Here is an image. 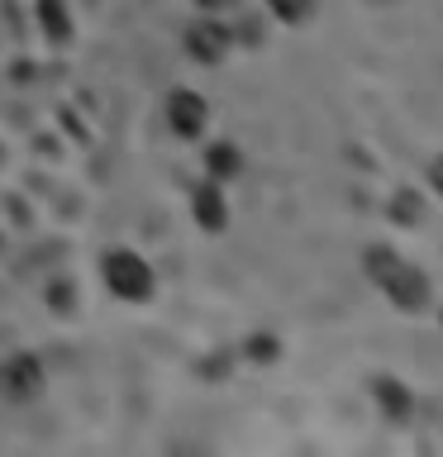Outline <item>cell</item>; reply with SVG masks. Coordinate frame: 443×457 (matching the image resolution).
Listing matches in <instances>:
<instances>
[{"mask_svg":"<svg viewBox=\"0 0 443 457\" xmlns=\"http://www.w3.org/2000/svg\"><path fill=\"white\" fill-rule=\"evenodd\" d=\"M100 271H105L110 295L129 300V305L148 300V295H153V286H157L153 267H148V257H138L134 248H114V253H105V262H100Z\"/></svg>","mask_w":443,"mask_h":457,"instance_id":"cell-1","label":"cell"},{"mask_svg":"<svg viewBox=\"0 0 443 457\" xmlns=\"http://www.w3.org/2000/svg\"><path fill=\"white\" fill-rule=\"evenodd\" d=\"M381 291H386V300H391L396 310L420 314V310H429V300H434V281H429L420 267H410L405 257H400V267L381 281Z\"/></svg>","mask_w":443,"mask_h":457,"instance_id":"cell-2","label":"cell"},{"mask_svg":"<svg viewBox=\"0 0 443 457\" xmlns=\"http://www.w3.org/2000/svg\"><path fill=\"white\" fill-rule=\"evenodd\" d=\"M429 186L443 195V157H434V162H429Z\"/></svg>","mask_w":443,"mask_h":457,"instance_id":"cell-15","label":"cell"},{"mask_svg":"<svg viewBox=\"0 0 443 457\" xmlns=\"http://www.w3.org/2000/svg\"><path fill=\"white\" fill-rule=\"evenodd\" d=\"M229 48H234V34H229V29L214 20V14H205V20H196L191 29H186V53H191L200 67L224 62Z\"/></svg>","mask_w":443,"mask_h":457,"instance_id":"cell-5","label":"cell"},{"mask_svg":"<svg viewBox=\"0 0 443 457\" xmlns=\"http://www.w3.org/2000/svg\"><path fill=\"white\" fill-rule=\"evenodd\" d=\"M191 214H196V224L205 228V234H224L229 228V205H224V186L220 181H200L196 191H191Z\"/></svg>","mask_w":443,"mask_h":457,"instance_id":"cell-6","label":"cell"},{"mask_svg":"<svg viewBox=\"0 0 443 457\" xmlns=\"http://www.w3.org/2000/svg\"><path fill=\"white\" fill-rule=\"evenodd\" d=\"M38 24L48 29L53 43H67V38H71V20H67V5H63V0H38Z\"/></svg>","mask_w":443,"mask_h":457,"instance_id":"cell-10","label":"cell"},{"mask_svg":"<svg viewBox=\"0 0 443 457\" xmlns=\"http://www.w3.org/2000/svg\"><path fill=\"white\" fill-rule=\"evenodd\" d=\"M43 391V367L34 353H14L0 362V395L14 400V405H24V400H34Z\"/></svg>","mask_w":443,"mask_h":457,"instance_id":"cell-4","label":"cell"},{"mask_svg":"<svg viewBox=\"0 0 443 457\" xmlns=\"http://www.w3.org/2000/svg\"><path fill=\"white\" fill-rule=\"evenodd\" d=\"M372 400H377L381 414H386V420H396V424H405L410 410H414V395L405 391V381H396V377H377V381H372Z\"/></svg>","mask_w":443,"mask_h":457,"instance_id":"cell-7","label":"cell"},{"mask_svg":"<svg viewBox=\"0 0 443 457\" xmlns=\"http://www.w3.org/2000/svg\"><path fill=\"white\" fill-rule=\"evenodd\" d=\"M200 14H229V10H238L243 0H196Z\"/></svg>","mask_w":443,"mask_h":457,"instance_id":"cell-14","label":"cell"},{"mask_svg":"<svg viewBox=\"0 0 443 457\" xmlns=\"http://www.w3.org/2000/svg\"><path fill=\"white\" fill-rule=\"evenodd\" d=\"M267 10L277 14L281 24H305L314 14V0H267Z\"/></svg>","mask_w":443,"mask_h":457,"instance_id":"cell-12","label":"cell"},{"mask_svg":"<svg viewBox=\"0 0 443 457\" xmlns=\"http://www.w3.org/2000/svg\"><path fill=\"white\" fill-rule=\"evenodd\" d=\"M210 124V100L200 91H186V86H177V91L167 96V129L186 143H196L200 134H205Z\"/></svg>","mask_w":443,"mask_h":457,"instance_id":"cell-3","label":"cell"},{"mask_svg":"<svg viewBox=\"0 0 443 457\" xmlns=\"http://www.w3.org/2000/svg\"><path fill=\"white\" fill-rule=\"evenodd\" d=\"M243 353H248L253 362H277V357H281V343L272 338V334H253L248 343H243Z\"/></svg>","mask_w":443,"mask_h":457,"instance_id":"cell-13","label":"cell"},{"mask_svg":"<svg viewBox=\"0 0 443 457\" xmlns=\"http://www.w3.org/2000/svg\"><path fill=\"white\" fill-rule=\"evenodd\" d=\"M238 171H243V153L234 148V143H224V138L210 143V148H205V177L224 186V181H234Z\"/></svg>","mask_w":443,"mask_h":457,"instance_id":"cell-8","label":"cell"},{"mask_svg":"<svg viewBox=\"0 0 443 457\" xmlns=\"http://www.w3.org/2000/svg\"><path fill=\"white\" fill-rule=\"evenodd\" d=\"M391 220L405 224V228H414V224L424 220V195L410 191V186H400V191L391 195Z\"/></svg>","mask_w":443,"mask_h":457,"instance_id":"cell-9","label":"cell"},{"mask_svg":"<svg viewBox=\"0 0 443 457\" xmlns=\"http://www.w3.org/2000/svg\"><path fill=\"white\" fill-rule=\"evenodd\" d=\"M363 267H367V277L381 286V281L400 267V253H396V248H386V243H372V248L363 253Z\"/></svg>","mask_w":443,"mask_h":457,"instance_id":"cell-11","label":"cell"}]
</instances>
